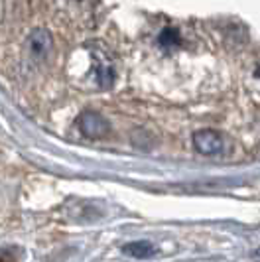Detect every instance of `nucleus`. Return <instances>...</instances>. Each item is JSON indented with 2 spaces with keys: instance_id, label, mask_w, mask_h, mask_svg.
Returning <instances> with one entry per match:
<instances>
[{
  "instance_id": "7ed1b4c3",
  "label": "nucleus",
  "mask_w": 260,
  "mask_h": 262,
  "mask_svg": "<svg viewBox=\"0 0 260 262\" xmlns=\"http://www.w3.org/2000/svg\"><path fill=\"white\" fill-rule=\"evenodd\" d=\"M53 46V39H52V34L48 32V30H34L32 34H30V38H28V48H30V52L34 57H46L50 50H52Z\"/></svg>"
},
{
  "instance_id": "423d86ee",
  "label": "nucleus",
  "mask_w": 260,
  "mask_h": 262,
  "mask_svg": "<svg viewBox=\"0 0 260 262\" xmlns=\"http://www.w3.org/2000/svg\"><path fill=\"white\" fill-rule=\"evenodd\" d=\"M254 75H256V77L260 79V66H258V69H256V73H254Z\"/></svg>"
},
{
  "instance_id": "39448f33",
  "label": "nucleus",
  "mask_w": 260,
  "mask_h": 262,
  "mask_svg": "<svg viewBox=\"0 0 260 262\" xmlns=\"http://www.w3.org/2000/svg\"><path fill=\"white\" fill-rule=\"evenodd\" d=\"M0 262H16L12 250H0Z\"/></svg>"
},
{
  "instance_id": "20e7f679",
  "label": "nucleus",
  "mask_w": 260,
  "mask_h": 262,
  "mask_svg": "<svg viewBox=\"0 0 260 262\" xmlns=\"http://www.w3.org/2000/svg\"><path fill=\"white\" fill-rule=\"evenodd\" d=\"M122 250H124L128 256H134V258H148V256H152V254H154V247H152L150 243H146V241L128 243Z\"/></svg>"
},
{
  "instance_id": "f03ea898",
  "label": "nucleus",
  "mask_w": 260,
  "mask_h": 262,
  "mask_svg": "<svg viewBox=\"0 0 260 262\" xmlns=\"http://www.w3.org/2000/svg\"><path fill=\"white\" fill-rule=\"evenodd\" d=\"M79 130L83 132V136H87V138L99 140V138H104L111 132V126H109V120L103 115H99L95 111H85L79 117Z\"/></svg>"
},
{
  "instance_id": "f257e3e1",
  "label": "nucleus",
  "mask_w": 260,
  "mask_h": 262,
  "mask_svg": "<svg viewBox=\"0 0 260 262\" xmlns=\"http://www.w3.org/2000/svg\"><path fill=\"white\" fill-rule=\"evenodd\" d=\"M193 146L195 150L203 156H219L225 152V138L221 132L203 128L193 134Z\"/></svg>"
}]
</instances>
